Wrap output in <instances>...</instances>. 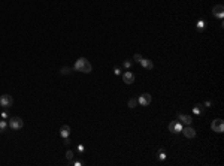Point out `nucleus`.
Masks as SVG:
<instances>
[{
  "instance_id": "obj_1",
  "label": "nucleus",
  "mask_w": 224,
  "mask_h": 166,
  "mask_svg": "<svg viewBox=\"0 0 224 166\" xmlns=\"http://www.w3.org/2000/svg\"><path fill=\"white\" fill-rule=\"evenodd\" d=\"M73 70H76V72H84V73H90V72L93 70V66H91V63H90L85 57H81V59H78V60L75 62Z\"/></svg>"
},
{
  "instance_id": "obj_2",
  "label": "nucleus",
  "mask_w": 224,
  "mask_h": 166,
  "mask_svg": "<svg viewBox=\"0 0 224 166\" xmlns=\"http://www.w3.org/2000/svg\"><path fill=\"white\" fill-rule=\"evenodd\" d=\"M8 126H9L12 130H20V129L24 127V121H23L20 117H12V118L9 120Z\"/></svg>"
},
{
  "instance_id": "obj_3",
  "label": "nucleus",
  "mask_w": 224,
  "mask_h": 166,
  "mask_svg": "<svg viewBox=\"0 0 224 166\" xmlns=\"http://www.w3.org/2000/svg\"><path fill=\"white\" fill-rule=\"evenodd\" d=\"M211 129L217 133H223L224 132V121L221 118H215L212 123H211Z\"/></svg>"
},
{
  "instance_id": "obj_4",
  "label": "nucleus",
  "mask_w": 224,
  "mask_h": 166,
  "mask_svg": "<svg viewBox=\"0 0 224 166\" xmlns=\"http://www.w3.org/2000/svg\"><path fill=\"white\" fill-rule=\"evenodd\" d=\"M12 103H14L12 96H9V94H2L0 96V106L2 108H11Z\"/></svg>"
},
{
  "instance_id": "obj_5",
  "label": "nucleus",
  "mask_w": 224,
  "mask_h": 166,
  "mask_svg": "<svg viewBox=\"0 0 224 166\" xmlns=\"http://www.w3.org/2000/svg\"><path fill=\"white\" fill-rule=\"evenodd\" d=\"M151 100H153L151 94H150V93H144V94H141V96H139L138 103H139V105H144V106H148V105L151 103Z\"/></svg>"
},
{
  "instance_id": "obj_6",
  "label": "nucleus",
  "mask_w": 224,
  "mask_h": 166,
  "mask_svg": "<svg viewBox=\"0 0 224 166\" xmlns=\"http://www.w3.org/2000/svg\"><path fill=\"white\" fill-rule=\"evenodd\" d=\"M182 130V123L181 121H172L170 124H169V132H172V133H179Z\"/></svg>"
},
{
  "instance_id": "obj_7",
  "label": "nucleus",
  "mask_w": 224,
  "mask_h": 166,
  "mask_svg": "<svg viewBox=\"0 0 224 166\" xmlns=\"http://www.w3.org/2000/svg\"><path fill=\"white\" fill-rule=\"evenodd\" d=\"M182 133H184V136L185 138H188V139H193V138H196V130L191 127V126H187V127H182V130H181Z\"/></svg>"
},
{
  "instance_id": "obj_8",
  "label": "nucleus",
  "mask_w": 224,
  "mask_h": 166,
  "mask_svg": "<svg viewBox=\"0 0 224 166\" xmlns=\"http://www.w3.org/2000/svg\"><path fill=\"white\" fill-rule=\"evenodd\" d=\"M212 14H214V17H217V18H221V20H223V17H224V6H223V5H217V6H214Z\"/></svg>"
},
{
  "instance_id": "obj_9",
  "label": "nucleus",
  "mask_w": 224,
  "mask_h": 166,
  "mask_svg": "<svg viewBox=\"0 0 224 166\" xmlns=\"http://www.w3.org/2000/svg\"><path fill=\"white\" fill-rule=\"evenodd\" d=\"M123 81H124V84H127V85L133 84V82H135V73H133V72H124V73H123Z\"/></svg>"
},
{
  "instance_id": "obj_10",
  "label": "nucleus",
  "mask_w": 224,
  "mask_h": 166,
  "mask_svg": "<svg viewBox=\"0 0 224 166\" xmlns=\"http://www.w3.org/2000/svg\"><path fill=\"white\" fill-rule=\"evenodd\" d=\"M139 64H141L144 69H148V70L154 69V63H153V60H150V59H144V57H142V60L139 62Z\"/></svg>"
},
{
  "instance_id": "obj_11",
  "label": "nucleus",
  "mask_w": 224,
  "mask_h": 166,
  "mask_svg": "<svg viewBox=\"0 0 224 166\" xmlns=\"http://www.w3.org/2000/svg\"><path fill=\"white\" fill-rule=\"evenodd\" d=\"M178 120H179L182 124H187V126H190V124L193 123L191 115H187V114H178Z\"/></svg>"
},
{
  "instance_id": "obj_12",
  "label": "nucleus",
  "mask_w": 224,
  "mask_h": 166,
  "mask_svg": "<svg viewBox=\"0 0 224 166\" xmlns=\"http://www.w3.org/2000/svg\"><path fill=\"white\" fill-rule=\"evenodd\" d=\"M69 135H70V127H69L67 124L61 126V127H60V136H61V138H69Z\"/></svg>"
},
{
  "instance_id": "obj_13",
  "label": "nucleus",
  "mask_w": 224,
  "mask_h": 166,
  "mask_svg": "<svg viewBox=\"0 0 224 166\" xmlns=\"http://www.w3.org/2000/svg\"><path fill=\"white\" fill-rule=\"evenodd\" d=\"M193 112H194L196 115H200V114L203 112V105H202V103H197V105H194V108H193Z\"/></svg>"
},
{
  "instance_id": "obj_14",
  "label": "nucleus",
  "mask_w": 224,
  "mask_h": 166,
  "mask_svg": "<svg viewBox=\"0 0 224 166\" xmlns=\"http://www.w3.org/2000/svg\"><path fill=\"white\" fill-rule=\"evenodd\" d=\"M196 27H197V30H205L206 29V21L205 20H199L197 24H196Z\"/></svg>"
},
{
  "instance_id": "obj_15",
  "label": "nucleus",
  "mask_w": 224,
  "mask_h": 166,
  "mask_svg": "<svg viewBox=\"0 0 224 166\" xmlns=\"http://www.w3.org/2000/svg\"><path fill=\"white\" fill-rule=\"evenodd\" d=\"M72 70H73V67L64 66V67H61V69H60V73H61V75H69V73H72Z\"/></svg>"
},
{
  "instance_id": "obj_16",
  "label": "nucleus",
  "mask_w": 224,
  "mask_h": 166,
  "mask_svg": "<svg viewBox=\"0 0 224 166\" xmlns=\"http://www.w3.org/2000/svg\"><path fill=\"white\" fill-rule=\"evenodd\" d=\"M8 127V121L6 120H0V133H3Z\"/></svg>"
},
{
  "instance_id": "obj_17",
  "label": "nucleus",
  "mask_w": 224,
  "mask_h": 166,
  "mask_svg": "<svg viewBox=\"0 0 224 166\" xmlns=\"http://www.w3.org/2000/svg\"><path fill=\"white\" fill-rule=\"evenodd\" d=\"M66 159L69 160V163L73 162V151H72V150H67V151H66Z\"/></svg>"
},
{
  "instance_id": "obj_18",
  "label": "nucleus",
  "mask_w": 224,
  "mask_h": 166,
  "mask_svg": "<svg viewBox=\"0 0 224 166\" xmlns=\"http://www.w3.org/2000/svg\"><path fill=\"white\" fill-rule=\"evenodd\" d=\"M136 106H138V99H130V100H129V108L133 109V108H136Z\"/></svg>"
},
{
  "instance_id": "obj_19",
  "label": "nucleus",
  "mask_w": 224,
  "mask_h": 166,
  "mask_svg": "<svg viewBox=\"0 0 224 166\" xmlns=\"http://www.w3.org/2000/svg\"><path fill=\"white\" fill-rule=\"evenodd\" d=\"M166 157H167V154L164 153V150H160V151H158V159L163 162V160H166Z\"/></svg>"
},
{
  "instance_id": "obj_20",
  "label": "nucleus",
  "mask_w": 224,
  "mask_h": 166,
  "mask_svg": "<svg viewBox=\"0 0 224 166\" xmlns=\"http://www.w3.org/2000/svg\"><path fill=\"white\" fill-rule=\"evenodd\" d=\"M132 64H133V60H124V63H123V66H124L126 69H130Z\"/></svg>"
},
{
  "instance_id": "obj_21",
  "label": "nucleus",
  "mask_w": 224,
  "mask_h": 166,
  "mask_svg": "<svg viewBox=\"0 0 224 166\" xmlns=\"http://www.w3.org/2000/svg\"><path fill=\"white\" fill-rule=\"evenodd\" d=\"M141 60H142V56H141V54H135V56H133V62H138V63H139Z\"/></svg>"
},
{
  "instance_id": "obj_22",
  "label": "nucleus",
  "mask_w": 224,
  "mask_h": 166,
  "mask_svg": "<svg viewBox=\"0 0 224 166\" xmlns=\"http://www.w3.org/2000/svg\"><path fill=\"white\" fill-rule=\"evenodd\" d=\"M8 117H9V114H8L6 111H3V112H2V118H3V120H6Z\"/></svg>"
},
{
  "instance_id": "obj_23",
  "label": "nucleus",
  "mask_w": 224,
  "mask_h": 166,
  "mask_svg": "<svg viewBox=\"0 0 224 166\" xmlns=\"http://www.w3.org/2000/svg\"><path fill=\"white\" fill-rule=\"evenodd\" d=\"M78 151H79V153H84V151H85V147H84V145H78Z\"/></svg>"
},
{
  "instance_id": "obj_24",
  "label": "nucleus",
  "mask_w": 224,
  "mask_h": 166,
  "mask_svg": "<svg viewBox=\"0 0 224 166\" xmlns=\"http://www.w3.org/2000/svg\"><path fill=\"white\" fill-rule=\"evenodd\" d=\"M70 165H75V166H81V165H82V162H81V160H76V162H72Z\"/></svg>"
},
{
  "instance_id": "obj_25",
  "label": "nucleus",
  "mask_w": 224,
  "mask_h": 166,
  "mask_svg": "<svg viewBox=\"0 0 224 166\" xmlns=\"http://www.w3.org/2000/svg\"><path fill=\"white\" fill-rule=\"evenodd\" d=\"M120 73H121L120 67H115V69H114V75H120Z\"/></svg>"
},
{
  "instance_id": "obj_26",
  "label": "nucleus",
  "mask_w": 224,
  "mask_h": 166,
  "mask_svg": "<svg viewBox=\"0 0 224 166\" xmlns=\"http://www.w3.org/2000/svg\"><path fill=\"white\" fill-rule=\"evenodd\" d=\"M64 139V145H70V139L69 138H63Z\"/></svg>"
},
{
  "instance_id": "obj_27",
  "label": "nucleus",
  "mask_w": 224,
  "mask_h": 166,
  "mask_svg": "<svg viewBox=\"0 0 224 166\" xmlns=\"http://www.w3.org/2000/svg\"><path fill=\"white\" fill-rule=\"evenodd\" d=\"M211 105H212V103H211V102H205V106H206V108H209V106H211Z\"/></svg>"
}]
</instances>
